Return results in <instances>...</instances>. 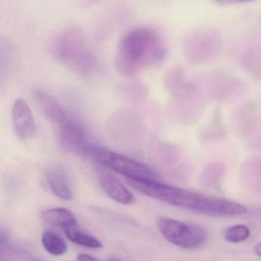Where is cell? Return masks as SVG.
I'll list each match as a JSON object with an SVG mask.
<instances>
[{"label": "cell", "instance_id": "1", "mask_svg": "<svg viewBox=\"0 0 261 261\" xmlns=\"http://www.w3.org/2000/svg\"><path fill=\"white\" fill-rule=\"evenodd\" d=\"M127 184L146 196L174 206L212 216H242L247 213L242 204L196 192L184 190L159 181H134Z\"/></svg>", "mask_w": 261, "mask_h": 261}, {"label": "cell", "instance_id": "2", "mask_svg": "<svg viewBox=\"0 0 261 261\" xmlns=\"http://www.w3.org/2000/svg\"><path fill=\"white\" fill-rule=\"evenodd\" d=\"M167 46L161 35L150 28L131 29L121 38L116 55V67L124 76L156 65L165 58Z\"/></svg>", "mask_w": 261, "mask_h": 261}, {"label": "cell", "instance_id": "3", "mask_svg": "<svg viewBox=\"0 0 261 261\" xmlns=\"http://www.w3.org/2000/svg\"><path fill=\"white\" fill-rule=\"evenodd\" d=\"M84 154L100 167L119 173L126 179L134 181H159L157 174L152 169L124 155L90 145L87 146Z\"/></svg>", "mask_w": 261, "mask_h": 261}, {"label": "cell", "instance_id": "4", "mask_svg": "<svg viewBox=\"0 0 261 261\" xmlns=\"http://www.w3.org/2000/svg\"><path fill=\"white\" fill-rule=\"evenodd\" d=\"M52 52L57 59L70 67H81L90 55L79 29L70 27L60 32L52 41Z\"/></svg>", "mask_w": 261, "mask_h": 261}, {"label": "cell", "instance_id": "5", "mask_svg": "<svg viewBox=\"0 0 261 261\" xmlns=\"http://www.w3.org/2000/svg\"><path fill=\"white\" fill-rule=\"evenodd\" d=\"M158 228L162 236L170 243L185 249L201 246L207 239L204 228L170 218H161Z\"/></svg>", "mask_w": 261, "mask_h": 261}, {"label": "cell", "instance_id": "6", "mask_svg": "<svg viewBox=\"0 0 261 261\" xmlns=\"http://www.w3.org/2000/svg\"><path fill=\"white\" fill-rule=\"evenodd\" d=\"M58 126V141L61 148L68 153L84 154L88 144L81 127L69 118Z\"/></svg>", "mask_w": 261, "mask_h": 261}, {"label": "cell", "instance_id": "7", "mask_svg": "<svg viewBox=\"0 0 261 261\" xmlns=\"http://www.w3.org/2000/svg\"><path fill=\"white\" fill-rule=\"evenodd\" d=\"M98 179L106 194L118 203L131 205L136 202V197L131 191L106 169L102 167L99 169Z\"/></svg>", "mask_w": 261, "mask_h": 261}, {"label": "cell", "instance_id": "8", "mask_svg": "<svg viewBox=\"0 0 261 261\" xmlns=\"http://www.w3.org/2000/svg\"><path fill=\"white\" fill-rule=\"evenodd\" d=\"M12 124L15 134L20 139L27 141L35 133V123L29 106L23 99L14 102L12 112Z\"/></svg>", "mask_w": 261, "mask_h": 261}, {"label": "cell", "instance_id": "9", "mask_svg": "<svg viewBox=\"0 0 261 261\" xmlns=\"http://www.w3.org/2000/svg\"><path fill=\"white\" fill-rule=\"evenodd\" d=\"M35 95L40 109L51 122L58 125L68 118L63 107L49 93L37 90Z\"/></svg>", "mask_w": 261, "mask_h": 261}, {"label": "cell", "instance_id": "10", "mask_svg": "<svg viewBox=\"0 0 261 261\" xmlns=\"http://www.w3.org/2000/svg\"><path fill=\"white\" fill-rule=\"evenodd\" d=\"M47 180L52 193L60 199L70 200L72 191L66 173L59 167H51L48 170Z\"/></svg>", "mask_w": 261, "mask_h": 261}, {"label": "cell", "instance_id": "11", "mask_svg": "<svg viewBox=\"0 0 261 261\" xmlns=\"http://www.w3.org/2000/svg\"><path fill=\"white\" fill-rule=\"evenodd\" d=\"M41 218L49 225L64 230L77 227L75 215L66 208H54L44 210L41 213Z\"/></svg>", "mask_w": 261, "mask_h": 261}, {"label": "cell", "instance_id": "12", "mask_svg": "<svg viewBox=\"0 0 261 261\" xmlns=\"http://www.w3.org/2000/svg\"><path fill=\"white\" fill-rule=\"evenodd\" d=\"M42 244L45 251L52 255H63L67 252V245L64 239L52 231H46L43 234Z\"/></svg>", "mask_w": 261, "mask_h": 261}, {"label": "cell", "instance_id": "13", "mask_svg": "<svg viewBox=\"0 0 261 261\" xmlns=\"http://www.w3.org/2000/svg\"><path fill=\"white\" fill-rule=\"evenodd\" d=\"M64 231L69 240L77 245H82L87 248H94V249H101L103 248L102 244L98 239L90 234L78 231L77 227L64 230Z\"/></svg>", "mask_w": 261, "mask_h": 261}, {"label": "cell", "instance_id": "14", "mask_svg": "<svg viewBox=\"0 0 261 261\" xmlns=\"http://www.w3.org/2000/svg\"><path fill=\"white\" fill-rule=\"evenodd\" d=\"M251 231L245 225H236L230 227L225 231V238L231 243H240L249 239Z\"/></svg>", "mask_w": 261, "mask_h": 261}, {"label": "cell", "instance_id": "15", "mask_svg": "<svg viewBox=\"0 0 261 261\" xmlns=\"http://www.w3.org/2000/svg\"><path fill=\"white\" fill-rule=\"evenodd\" d=\"M214 1L222 5H233L249 3V2L254 1V0H214Z\"/></svg>", "mask_w": 261, "mask_h": 261}, {"label": "cell", "instance_id": "16", "mask_svg": "<svg viewBox=\"0 0 261 261\" xmlns=\"http://www.w3.org/2000/svg\"><path fill=\"white\" fill-rule=\"evenodd\" d=\"M78 261H99L89 254H81L78 256Z\"/></svg>", "mask_w": 261, "mask_h": 261}, {"label": "cell", "instance_id": "17", "mask_svg": "<svg viewBox=\"0 0 261 261\" xmlns=\"http://www.w3.org/2000/svg\"><path fill=\"white\" fill-rule=\"evenodd\" d=\"M254 252L257 254L258 257L261 255V245L260 243L257 244L255 247H254Z\"/></svg>", "mask_w": 261, "mask_h": 261}, {"label": "cell", "instance_id": "18", "mask_svg": "<svg viewBox=\"0 0 261 261\" xmlns=\"http://www.w3.org/2000/svg\"><path fill=\"white\" fill-rule=\"evenodd\" d=\"M5 242H6V236L0 231V243H3Z\"/></svg>", "mask_w": 261, "mask_h": 261}, {"label": "cell", "instance_id": "19", "mask_svg": "<svg viewBox=\"0 0 261 261\" xmlns=\"http://www.w3.org/2000/svg\"><path fill=\"white\" fill-rule=\"evenodd\" d=\"M108 261H122L120 259L116 258V257H110L108 258Z\"/></svg>", "mask_w": 261, "mask_h": 261}]
</instances>
